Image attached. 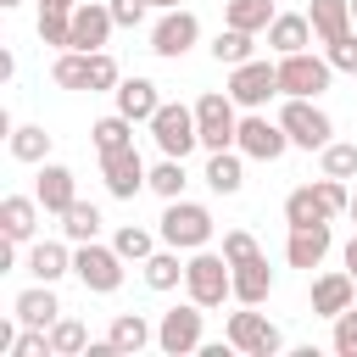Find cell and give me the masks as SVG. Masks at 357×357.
<instances>
[{"label": "cell", "mask_w": 357, "mask_h": 357, "mask_svg": "<svg viewBox=\"0 0 357 357\" xmlns=\"http://www.w3.org/2000/svg\"><path fill=\"white\" fill-rule=\"evenodd\" d=\"M39 195H6L0 201V234L6 240H17V245H33V234H39Z\"/></svg>", "instance_id": "18"}, {"label": "cell", "mask_w": 357, "mask_h": 357, "mask_svg": "<svg viewBox=\"0 0 357 357\" xmlns=\"http://www.w3.org/2000/svg\"><path fill=\"white\" fill-rule=\"evenodd\" d=\"M223 257H229V268H234V262L262 257V245H257V234H251V229H229V234H223Z\"/></svg>", "instance_id": "41"}, {"label": "cell", "mask_w": 357, "mask_h": 357, "mask_svg": "<svg viewBox=\"0 0 357 357\" xmlns=\"http://www.w3.org/2000/svg\"><path fill=\"white\" fill-rule=\"evenodd\" d=\"M100 178H106V190H112L117 201H134V195L151 184V167H145V156H139L134 145H123V151H106V156H100Z\"/></svg>", "instance_id": "13"}, {"label": "cell", "mask_w": 357, "mask_h": 357, "mask_svg": "<svg viewBox=\"0 0 357 357\" xmlns=\"http://www.w3.org/2000/svg\"><path fill=\"white\" fill-rule=\"evenodd\" d=\"M340 357H357V307H346L340 318H335V340H329Z\"/></svg>", "instance_id": "43"}, {"label": "cell", "mask_w": 357, "mask_h": 357, "mask_svg": "<svg viewBox=\"0 0 357 357\" xmlns=\"http://www.w3.org/2000/svg\"><path fill=\"white\" fill-rule=\"evenodd\" d=\"M33 195H39V206H45L50 218H61V212L78 201V173L61 167V162H39V184H33Z\"/></svg>", "instance_id": "16"}, {"label": "cell", "mask_w": 357, "mask_h": 357, "mask_svg": "<svg viewBox=\"0 0 357 357\" xmlns=\"http://www.w3.org/2000/svg\"><path fill=\"white\" fill-rule=\"evenodd\" d=\"M195 39H201V17H195L190 6L162 11V17H156V28H151V50H156L162 61H178L184 50H195Z\"/></svg>", "instance_id": "12"}, {"label": "cell", "mask_w": 357, "mask_h": 357, "mask_svg": "<svg viewBox=\"0 0 357 357\" xmlns=\"http://www.w3.org/2000/svg\"><path fill=\"white\" fill-rule=\"evenodd\" d=\"M307 17H312V33H318V45H335L340 33H351V0H312L307 6Z\"/></svg>", "instance_id": "27"}, {"label": "cell", "mask_w": 357, "mask_h": 357, "mask_svg": "<svg viewBox=\"0 0 357 357\" xmlns=\"http://www.w3.org/2000/svg\"><path fill=\"white\" fill-rule=\"evenodd\" d=\"M245 151L240 145H229V151H206V167H201V178H206V190L212 195H240L245 190Z\"/></svg>", "instance_id": "15"}, {"label": "cell", "mask_w": 357, "mask_h": 357, "mask_svg": "<svg viewBox=\"0 0 357 357\" xmlns=\"http://www.w3.org/2000/svg\"><path fill=\"white\" fill-rule=\"evenodd\" d=\"M212 212L201 206V201H167L162 206V218H156V234H162V245H178V251H201V245H212Z\"/></svg>", "instance_id": "2"}, {"label": "cell", "mask_w": 357, "mask_h": 357, "mask_svg": "<svg viewBox=\"0 0 357 357\" xmlns=\"http://www.w3.org/2000/svg\"><path fill=\"white\" fill-rule=\"evenodd\" d=\"M0 6H6V11H11V6H22V0H0Z\"/></svg>", "instance_id": "50"}, {"label": "cell", "mask_w": 357, "mask_h": 357, "mask_svg": "<svg viewBox=\"0 0 357 357\" xmlns=\"http://www.w3.org/2000/svg\"><path fill=\"white\" fill-rule=\"evenodd\" d=\"M184 268H190V251H178V245H156V251L139 262V273H145L151 290H178V284H184Z\"/></svg>", "instance_id": "22"}, {"label": "cell", "mask_w": 357, "mask_h": 357, "mask_svg": "<svg viewBox=\"0 0 357 357\" xmlns=\"http://www.w3.org/2000/svg\"><path fill=\"white\" fill-rule=\"evenodd\" d=\"M89 139H95V151H100V156H106V151H123V145H134V117L106 112V117L89 128Z\"/></svg>", "instance_id": "34"}, {"label": "cell", "mask_w": 357, "mask_h": 357, "mask_svg": "<svg viewBox=\"0 0 357 357\" xmlns=\"http://www.w3.org/2000/svg\"><path fill=\"white\" fill-rule=\"evenodd\" d=\"M234 145H240L251 162H279V156L290 151V134H284V123H279V117H268V112H245V117H240Z\"/></svg>", "instance_id": "11"}, {"label": "cell", "mask_w": 357, "mask_h": 357, "mask_svg": "<svg viewBox=\"0 0 357 357\" xmlns=\"http://www.w3.org/2000/svg\"><path fill=\"white\" fill-rule=\"evenodd\" d=\"M78 351H89V329L61 312V318L50 324V357H78Z\"/></svg>", "instance_id": "37"}, {"label": "cell", "mask_w": 357, "mask_h": 357, "mask_svg": "<svg viewBox=\"0 0 357 357\" xmlns=\"http://www.w3.org/2000/svg\"><path fill=\"white\" fill-rule=\"evenodd\" d=\"M351 78H357V73H351Z\"/></svg>", "instance_id": "52"}, {"label": "cell", "mask_w": 357, "mask_h": 357, "mask_svg": "<svg viewBox=\"0 0 357 357\" xmlns=\"http://www.w3.org/2000/svg\"><path fill=\"white\" fill-rule=\"evenodd\" d=\"M39 39H45L50 50H67V45H73V11H50V6H39Z\"/></svg>", "instance_id": "39"}, {"label": "cell", "mask_w": 357, "mask_h": 357, "mask_svg": "<svg viewBox=\"0 0 357 357\" xmlns=\"http://www.w3.org/2000/svg\"><path fill=\"white\" fill-rule=\"evenodd\" d=\"M318 33H312V17L307 11H279L273 22H268V50L273 56H290V50H307Z\"/></svg>", "instance_id": "21"}, {"label": "cell", "mask_w": 357, "mask_h": 357, "mask_svg": "<svg viewBox=\"0 0 357 357\" xmlns=\"http://www.w3.org/2000/svg\"><path fill=\"white\" fill-rule=\"evenodd\" d=\"M28 273L45 279V284H56V279L73 273V251H67L61 240H33V245H28Z\"/></svg>", "instance_id": "25"}, {"label": "cell", "mask_w": 357, "mask_h": 357, "mask_svg": "<svg viewBox=\"0 0 357 357\" xmlns=\"http://www.w3.org/2000/svg\"><path fill=\"white\" fill-rule=\"evenodd\" d=\"M11 78H17V56H11V50H0V84H11Z\"/></svg>", "instance_id": "45"}, {"label": "cell", "mask_w": 357, "mask_h": 357, "mask_svg": "<svg viewBox=\"0 0 357 357\" xmlns=\"http://www.w3.org/2000/svg\"><path fill=\"white\" fill-rule=\"evenodd\" d=\"M123 251L117 245H100V240H84L78 251H73V273H78V284L89 290V296H112L117 284H123Z\"/></svg>", "instance_id": "7"}, {"label": "cell", "mask_w": 357, "mask_h": 357, "mask_svg": "<svg viewBox=\"0 0 357 357\" xmlns=\"http://www.w3.org/2000/svg\"><path fill=\"white\" fill-rule=\"evenodd\" d=\"M100 223H106V218H100V206H95V201H73V206L61 212V234H67L73 245L100 240Z\"/></svg>", "instance_id": "32"}, {"label": "cell", "mask_w": 357, "mask_h": 357, "mask_svg": "<svg viewBox=\"0 0 357 357\" xmlns=\"http://www.w3.org/2000/svg\"><path fill=\"white\" fill-rule=\"evenodd\" d=\"M223 335H229V346H234V351H245V357H273V351H284V335H279V324H273L268 312L245 307V301H240V312H229Z\"/></svg>", "instance_id": "8"}, {"label": "cell", "mask_w": 357, "mask_h": 357, "mask_svg": "<svg viewBox=\"0 0 357 357\" xmlns=\"http://www.w3.org/2000/svg\"><path fill=\"white\" fill-rule=\"evenodd\" d=\"M223 89L234 95V106H240V112H262V106L279 95V61L251 56V61L229 67V84H223Z\"/></svg>", "instance_id": "9"}, {"label": "cell", "mask_w": 357, "mask_h": 357, "mask_svg": "<svg viewBox=\"0 0 357 357\" xmlns=\"http://www.w3.org/2000/svg\"><path fill=\"white\" fill-rule=\"evenodd\" d=\"M39 6H50V11H73L78 0H39Z\"/></svg>", "instance_id": "47"}, {"label": "cell", "mask_w": 357, "mask_h": 357, "mask_svg": "<svg viewBox=\"0 0 357 357\" xmlns=\"http://www.w3.org/2000/svg\"><path fill=\"white\" fill-rule=\"evenodd\" d=\"M195 128H201V151H229L240 134V106L229 89H206L195 100Z\"/></svg>", "instance_id": "5"}, {"label": "cell", "mask_w": 357, "mask_h": 357, "mask_svg": "<svg viewBox=\"0 0 357 357\" xmlns=\"http://www.w3.org/2000/svg\"><path fill=\"white\" fill-rule=\"evenodd\" d=\"M6 145H11V156H17V162H33V167H39V162H50V134H45L39 123H17V128L6 134Z\"/></svg>", "instance_id": "31"}, {"label": "cell", "mask_w": 357, "mask_h": 357, "mask_svg": "<svg viewBox=\"0 0 357 357\" xmlns=\"http://www.w3.org/2000/svg\"><path fill=\"white\" fill-rule=\"evenodd\" d=\"M206 50H212V61H218V67H240V61H251V56H257V33H245V28H229V22H223V28H218V39H212Z\"/></svg>", "instance_id": "28"}, {"label": "cell", "mask_w": 357, "mask_h": 357, "mask_svg": "<svg viewBox=\"0 0 357 357\" xmlns=\"http://www.w3.org/2000/svg\"><path fill=\"white\" fill-rule=\"evenodd\" d=\"M324 56L335 73H357V33H340L335 45H324Z\"/></svg>", "instance_id": "42"}, {"label": "cell", "mask_w": 357, "mask_h": 357, "mask_svg": "<svg viewBox=\"0 0 357 357\" xmlns=\"http://www.w3.org/2000/svg\"><path fill=\"white\" fill-rule=\"evenodd\" d=\"M11 312L28 324V329H50L56 318H61V301H56V284H45V279H33L28 290H17L11 296Z\"/></svg>", "instance_id": "17"}, {"label": "cell", "mask_w": 357, "mask_h": 357, "mask_svg": "<svg viewBox=\"0 0 357 357\" xmlns=\"http://www.w3.org/2000/svg\"><path fill=\"white\" fill-rule=\"evenodd\" d=\"M329 245H335V234H329V223H307V229H290V240H284V262L290 268H318L324 257H329Z\"/></svg>", "instance_id": "19"}, {"label": "cell", "mask_w": 357, "mask_h": 357, "mask_svg": "<svg viewBox=\"0 0 357 357\" xmlns=\"http://www.w3.org/2000/svg\"><path fill=\"white\" fill-rule=\"evenodd\" d=\"M156 240H162V234H156V229H145V223H123V229L112 234V245H117V251H123V262H134V268L156 251Z\"/></svg>", "instance_id": "35"}, {"label": "cell", "mask_w": 357, "mask_h": 357, "mask_svg": "<svg viewBox=\"0 0 357 357\" xmlns=\"http://www.w3.org/2000/svg\"><path fill=\"white\" fill-rule=\"evenodd\" d=\"M106 6H112L117 28H139V22H145V11H151V0H106Z\"/></svg>", "instance_id": "44"}, {"label": "cell", "mask_w": 357, "mask_h": 357, "mask_svg": "<svg viewBox=\"0 0 357 357\" xmlns=\"http://www.w3.org/2000/svg\"><path fill=\"white\" fill-rule=\"evenodd\" d=\"M145 128H151V139H156V151H162V156H190V151L201 145L195 106H184V100H162V106H156V117H151Z\"/></svg>", "instance_id": "6"}, {"label": "cell", "mask_w": 357, "mask_h": 357, "mask_svg": "<svg viewBox=\"0 0 357 357\" xmlns=\"http://www.w3.org/2000/svg\"><path fill=\"white\" fill-rule=\"evenodd\" d=\"M268 296H273V268H268V257L234 262V301H245V307H262Z\"/></svg>", "instance_id": "23"}, {"label": "cell", "mask_w": 357, "mask_h": 357, "mask_svg": "<svg viewBox=\"0 0 357 357\" xmlns=\"http://www.w3.org/2000/svg\"><path fill=\"white\" fill-rule=\"evenodd\" d=\"M340 262H346V273H351V279H357V234H351V240H346V251H340Z\"/></svg>", "instance_id": "46"}, {"label": "cell", "mask_w": 357, "mask_h": 357, "mask_svg": "<svg viewBox=\"0 0 357 357\" xmlns=\"http://www.w3.org/2000/svg\"><path fill=\"white\" fill-rule=\"evenodd\" d=\"M123 84V73H117V56L112 50H89V95H100V89H117Z\"/></svg>", "instance_id": "40"}, {"label": "cell", "mask_w": 357, "mask_h": 357, "mask_svg": "<svg viewBox=\"0 0 357 357\" xmlns=\"http://www.w3.org/2000/svg\"><path fill=\"white\" fill-rule=\"evenodd\" d=\"M279 123H284V134H290V145H296V151H324V145L335 139L329 112H324L318 100H307V95H284Z\"/></svg>", "instance_id": "4"}, {"label": "cell", "mask_w": 357, "mask_h": 357, "mask_svg": "<svg viewBox=\"0 0 357 357\" xmlns=\"http://www.w3.org/2000/svg\"><path fill=\"white\" fill-rule=\"evenodd\" d=\"M184 296H190V301H201V307H223V301H234V268H229V257H223V251H212V245L190 251Z\"/></svg>", "instance_id": "1"}, {"label": "cell", "mask_w": 357, "mask_h": 357, "mask_svg": "<svg viewBox=\"0 0 357 357\" xmlns=\"http://www.w3.org/2000/svg\"><path fill=\"white\" fill-rule=\"evenodd\" d=\"M284 223H290V229H307V223H335V218H329V206L318 201L312 184H296V190L284 195Z\"/></svg>", "instance_id": "29"}, {"label": "cell", "mask_w": 357, "mask_h": 357, "mask_svg": "<svg viewBox=\"0 0 357 357\" xmlns=\"http://www.w3.org/2000/svg\"><path fill=\"white\" fill-rule=\"evenodd\" d=\"M112 95H117V112H123V117H134V123H151V117H156V106H162V95H156V84H151V78H123Z\"/></svg>", "instance_id": "24"}, {"label": "cell", "mask_w": 357, "mask_h": 357, "mask_svg": "<svg viewBox=\"0 0 357 357\" xmlns=\"http://www.w3.org/2000/svg\"><path fill=\"white\" fill-rule=\"evenodd\" d=\"M201 340H206V307L190 301V296L156 318V346L167 357H190V351H201Z\"/></svg>", "instance_id": "3"}, {"label": "cell", "mask_w": 357, "mask_h": 357, "mask_svg": "<svg viewBox=\"0 0 357 357\" xmlns=\"http://www.w3.org/2000/svg\"><path fill=\"white\" fill-rule=\"evenodd\" d=\"M112 28H117V17H112L106 0H78L73 6V45L67 50H106Z\"/></svg>", "instance_id": "14"}, {"label": "cell", "mask_w": 357, "mask_h": 357, "mask_svg": "<svg viewBox=\"0 0 357 357\" xmlns=\"http://www.w3.org/2000/svg\"><path fill=\"white\" fill-rule=\"evenodd\" d=\"M273 17H279L273 0H229V6H223V22H229V28H245V33H268Z\"/></svg>", "instance_id": "30"}, {"label": "cell", "mask_w": 357, "mask_h": 357, "mask_svg": "<svg viewBox=\"0 0 357 357\" xmlns=\"http://www.w3.org/2000/svg\"><path fill=\"white\" fill-rule=\"evenodd\" d=\"M351 17H357V0H351Z\"/></svg>", "instance_id": "51"}, {"label": "cell", "mask_w": 357, "mask_h": 357, "mask_svg": "<svg viewBox=\"0 0 357 357\" xmlns=\"http://www.w3.org/2000/svg\"><path fill=\"white\" fill-rule=\"evenodd\" d=\"M50 84L56 89H89V50H56Z\"/></svg>", "instance_id": "33"}, {"label": "cell", "mask_w": 357, "mask_h": 357, "mask_svg": "<svg viewBox=\"0 0 357 357\" xmlns=\"http://www.w3.org/2000/svg\"><path fill=\"white\" fill-rule=\"evenodd\" d=\"M351 301H357V279H351L346 268H335V273H318V279H312V312H318V318H340Z\"/></svg>", "instance_id": "20"}, {"label": "cell", "mask_w": 357, "mask_h": 357, "mask_svg": "<svg viewBox=\"0 0 357 357\" xmlns=\"http://www.w3.org/2000/svg\"><path fill=\"white\" fill-rule=\"evenodd\" d=\"M346 218H357V190H351V212H346Z\"/></svg>", "instance_id": "49"}, {"label": "cell", "mask_w": 357, "mask_h": 357, "mask_svg": "<svg viewBox=\"0 0 357 357\" xmlns=\"http://www.w3.org/2000/svg\"><path fill=\"white\" fill-rule=\"evenodd\" d=\"M106 340H112L123 357H134V351H145V346L156 340V324H151L145 312H117L112 329H106Z\"/></svg>", "instance_id": "26"}, {"label": "cell", "mask_w": 357, "mask_h": 357, "mask_svg": "<svg viewBox=\"0 0 357 357\" xmlns=\"http://www.w3.org/2000/svg\"><path fill=\"white\" fill-rule=\"evenodd\" d=\"M318 173H329V178H357V145H351V139H329V145L318 151Z\"/></svg>", "instance_id": "38"}, {"label": "cell", "mask_w": 357, "mask_h": 357, "mask_svg": "<svg viewBox=\"0 0 357 357\" xmlns=\"http://www.w3.org/2000/svg\"><path fill=\"white\" fill-rule=\"evenodd\" d=\"M329 78H335L329 56H312V50L279 56V95H307V100H318V95L329 89Z\"/></svg>", "instance_id": "10"}, {"label": "cell", "mask_w": 357, "mask_h": 357, "mask_svg": "<svg viewBox=\"0 0 357 357\" xmlns=\"http://www.w3.org/2000/svg\"><path fill=\"white\" fill-rule=\"evenodd\" d=\"M173 6H184V0H151V11H173Z\"/></svg>", "instance_id": "48"}, {"label": "cell", "mask_w": 357, "mask_h": 357, "mask_svg": "<svg viewBox=\"0 0 357 357\" xmlns=\"http://www.w3.org/2000/svg\"><path fill=\"white\" fill-rule=\"evenodd\" d=\"M184 184H190V173H184V156H162V162L151 167V184H145V190H156L162 201H178V195H184Z\"/></svg>", "instance_id": "36"}]
</instances>
